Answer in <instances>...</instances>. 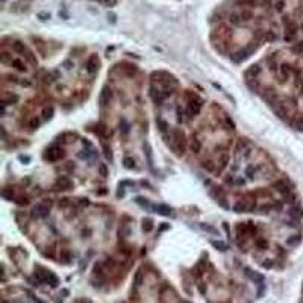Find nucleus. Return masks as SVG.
<instances>
[{"label":"nucleus","mask_w":303,"mask_h":303,"mask_svg":"<svg viewBox=\"0 0 303 303\" xmlns=\"http://www.w3.org/2000/svg\"><path fill=\"white\" fill-rule=\"evenodd\" d=\"M112 100V89L108 87H105L100 92V97H99V102H100V106H108L109 102Z\"/></svg>","instance_id":"0eeeda50"},{"label":"nucleus","mask_w":303,"mask_h":303,"mask_svg":"<svg viewBox=\"0 0 303 303\" xmlns=\"http://www.w3.org/2000/svg\"><path fill=\"white\" fill-rule=\"evenodd\" d=\"M38 124H40V121H38V118H34V120L31 121V124H29V126H31L32 129H35V128H38Z\"/></svg>","instance_id":"ea45409f"},{"label":"nucleus","mask_w":303,"mask_h":303,"mask_svg":"<svg viewBox=\"0 0 303 303\" xmlns=\"http://www.w3.org/2000/svg\"><path fill=\"white\" fill-rule=\"evenodd\" d=\"M64 156H65V152H64V149H62V147H59V146H52V147H50V149H47V150H45V153H44V159H45V161H49V162L61 161Z\"/></svg>","instance_id":"20e7f679"},{"label":"nucleus","mask_w":303,"mask_h":303,"mask_svg":"<svg viewBox=\"0 0 303 303\" xmlns=\"http://www.w3.org/2000/svg\"><path fill=\"white\" fill-rule=\"evenodd\" d=\"M142 229H144L146 232H150V230L153 229V220H152V218H146V220L142 221Z\"/></svg>","instance_id":"4be33fe9"},{"label":"nucleus","mask_w":303,"mask_h":303,"mask_svg":"<svg viewBox=\"0 0 303 303\" xmlns=\"http://www.w3.org/2000/svg\"><path fill=\"white\" fill-rule=\"evenodd\" d=\"M171 147L173 150L177 153V155H183L186 147H188V142H186V138H185V133L180 132L179 129L173 130V135H171Z\"/></svg>","instance_id":"f257e3e1"},{"label":"nucleus","mask_w":303,"mask_h":303,"mask_svg":"<svg viewBox=\"0 0 303 303\" xmlns=\"http://www.w3.org/2000/svg\"><path fill=\"white\" fill-rule=\"evenodd\" d=\"M259 0H236L238 5H244V6H255Z\"/></svg>","instance_id":"c85d7f7f"},{"label":"nucleus","mask_w":303,"mask_h":303,"mask_svg":"<svg viewBox=\"0 0 303 303\" xmlns=\"http://www.w3.org/2000/svg\"><path fill=\"white\" fill-rule=\"evenodd\" d=\"M293 52H294V53H299V55H303V41L294 44V45H293Z\"/></svg>","instance_id":"c756f323"},{"label":"nucleus","mask_w":303,"mask_h":303,"mask_svg":"<svg viewBox=\"0 0 303 303\" xmlns=\"http://www.w3.org/2000/svg\"><path fill=\"white\" fill-rule=\"evenodd\" d=\"M227 162H229V156L226 155V153H221L220 155V161H218V173H221L224 168H226V165H227Z\"/></svg>","instance_id":"2eb2a0df"},{"label":"nucleus","mask_w":303,"mask_h":303,"mask_svg":"<svg viewBox=\"0 0 303 303\" xmlns=\"http://www.w3.org/2000/svg\"><path fill=\"white\" fill-rule=\"evenodd\" d=\"M274 189H276L279 194H282L283 197H287V196H290V194H291V186H290L285 180H279V182H276V183H274Z\"/></svg>","instance_id":"6e6552de"},{"label":"nucleus","mask_w":303,"mask_h":303,"mask_svg":"<svg viewBox=\"0 0 303 303\" xmlns=\"http://www.w3.org/2000/svg\"><path fill=\"white\" fill-rule=\"evenodd\" d=\"M146 155H147V162H149V165L153 167V155H152V149H150L149 146L146 147Z\"/></svg>","instance_id":"bb28decb"},{"label":"nucleus","mask_w":303,"mask_h":303,"mask_svg":"<svg viewBox=\"0 0 303 303\" xmlns=\"http://www.w3.org/2000/svg\"><path fill=\"white\" fill-rule=\"evenodd\" d=\"M176 112H177V121H179V123H183V121H185V117H183V111H182L180 108H177V111H176Z\"/></svg>","instance_id":"e433bc0d"},{"label":"nucleus","mask_w":303,"mask_h":303,"mask_svg":"<svg viewBox=\"0 0 303 303\" xmlns=\"http://www.w3.org/2000/svg\"><path fill=\"white\" fill-rule=\"evenodd\" d=\"M299 243H300V235H294L293 238L288 240V244H290V246H296V244H299Z\"/></svg>","instance_id":"473e14b6"},{"label":"nucleus","mask_w":303,"mask_h":303,"mask_svg":"<svg viewBox=\"0 0 303 303\" xmlns=\"http://www.w3.org/2000/svg\"><path fill=\"white\" fill-rule=\"evenodd\" d=\"M120 130H121L123 135H128V133H129V123H128L126 120H121V121H120Z\"/></svg>","instance_id":"a878e982"},{"label":"nucleus","mask_w":303,"mask_h":303,"mask_svg":"<svg viewBox=\"0 0 303 303\" xmlns=\"http://www.w3.org/2000/svg\"><path fill=\"white\" fill-rule=\"evenodd\" d=\"M258 170H259V167L249 165V167L246 168V174L249 176V179H255V176H256V173H258Z\"/></svg>","instance_id":"412c9836"},{"label":"nucleus","mask_w":303,"mask_h":303,"mask_svg":"<svg viewBox=\"0 0 303 303\" xmlns=\"http://www.w3.org/2000/svg\"><path fill=\"white\" fill-rule=\"evenodd\" d=\"M202 167H203L206 171H214V170H215L214 162H212V161H209V159H208V161H203V162H202Z\"/></svg>","instance_id":"b1692460"},{"label":"nucleus","mask_w":303,"mask_h":303,"mask_svg":"<svg viewBox=\"0 0 303 303\" xmlns=\"http://www.w3.org/2000/svg\"><path fill=\"white\" fill-rule=\"evenodd\" d=\"M255 244H256V247L261 249V250H264V249L268 247V241H267L265 238H258V240L255 241Z\"/></svg>","instance_id":"5701e85b"},{"label":"nucleus","mask_w":303,"mask_h":303,"mask_svg":"<svg viewBox=\"0 0 303 303\" xmlns=\"http://www.w3.org/2000/svg\"><path fill=\"white\" fill-rule=\"evenodd\" d=\"M189 147H191V150H193L194 153H199L200 149H202V142H200L197 138H193L191 142H189Z\"/></svg>","instance_id":"f3484780"},{"label":"nucleus","mask_w":303,"mask_h":303,"mask_svg":"<svg viewBox=\"0 0 303 303\" xmlns=\"http://www.w3.org/2000/svg\"><path fill=\"white\" fill-rule=\"evenodd\" d=\"M11 65H12L15 70H18V71H27V67H26L24 61H23V59H20V58H14V59H11Z\"/></svg>","instance_id":"9d476101"},{"label":"nucleus","mask_w":303,"mask_h":303,"mask_svg":"<svg viewBox=\"0 0 303 303\" xmlns=\"http://www.w3.org/2000/svg\"><path fill=\"white\" fill-rule=\"evenodd\" d=\"M229 23L230 24H233V26H240L241 23H243V20H241V17H240V14H236V12H232L230 15H229Z\"/></svg>","instance_id":"dca6fc26"},{"label":"nucleus","mask_w":303,"mask_h":303,"mask_svg":"<svg viewBox=\"0 0 303 303\" xmlns=\"http://www.w3.org/2000/svg\"><path fill=\"white\" fill-rule=\"evenodd\" d=\"M212 244L215 246L217 249H220V250H226V244L221 243V241H212Z\"/></svg>","instance_id":"4c0bfd02"},{"label":"nucleus","mask_w":303,"mask_h":303,"mask_svg":"<svg viewBox=\"0 0 303 303\" xmlns=\"http://www.w3.org/2000/svg\"><path fill=\"white\" fill-rule=\"evenodd\" d=\"M99 67H100V61H99V58H97V55H92V56H89L87 59V62H85V68H87L88 73H96L97 70H99Z\"/></svg>","instance_id":"423d86ee"},{"label":"nucleus","mask_w":303,"mask_h":303,"mask_svg":"<svg viewBox=\"0 0 303 303\" xmlns=\"http://www.w3.org/2000/svg\"><path fill=\"white\" fill-rule=\"evenodd\" d=\"M283 8H285V0H276V2H274V9H276L277 12H282Z\"/></svg>","instance_id":"cd10ccee"},{"label":"nucleus","mask_w":303,"mask_h":303,"mask_svg":"<svg viewBox=\"0 0 303 303\" xmlns=\"http://www.w3.org/2000/svg\"><path fill=\"white\" fill-rule=\"evenodd\" d=\"M279 71L282 73V81L285 82V81L290 78V74H291V71H293V67H291L290 64H282V65L279 67Z\"/></svg>","instance_id":"9b49d317"},{"label":"nucleus","mask_w":303,"mask_h":303,"mask_svg":"<svg viewBox=\"0 0 303 303\" xmlns=\"http://www.w3.org/2000/svg\"><path fill=\"white\" fill-rule=\"evenodd\" d=\"M59 258H61V261H64V262H68V261L71 259V252L68 249H61Z\"/></svg>","instance_id":"6ab92c4d"},{"label":"nucleus","mask_w":303,"mask_h":303,"mask_svg":"<svg viewBox=\"0 0 303 303\" xmlns=\"http://www.w3.org/2000/svg\"><path fill=\"white\" fill-rule=\"evenodd\" d=\"M50 206H52V203L50 202H40L35 208H34V215L38 217V218H45V217L49 215V212H50Z\"/></svg>","instance_id":"39448f33"},{"label":"nucleus","mask_w":303,"mask_h":303,"mask_svg":"<svg viewBox=\"0 0 303 303\" xmlns=\"http://www.w3.org/2000/svg\"><path fill=\"white\" fill-rule=\"evenodd\" d=\"M11 47H12V50L15 52V53H20V55H23L31 64H37V58L34 56V53L24 45V43H21V41H14V43L11 44Z\"/></svg>","instance_id":"7ed1b4c3"},{"label":"nucleus","mask_w":303,"mask_h":303,"mask_svg":"<svg viewBox=\"0 0 303 303\" xmlns=\"http://www.w3.org/2000/svg\"><path fill=\"white\" fill-rule=\"evenodd\" d=\"M261 73V67L256 64V65H252L249 70H247V78L249 79H258V76H259Z\"/></svg>","instance_id":"ddd939ff"},{"label":"nucleus","mask_w":303,"mask_h":303,"mask_svg":"<svg viewBox=\"0 0 303 303\" xmlns=\"http://www.w3.org/2000/svg\"><path fill=\"white\" fill-rule=\"evenodd\" d=\"M153 209L161 214V215H171V208L165 206V205H158V206H153Z\"/></svg>","instance_id":"4468645a"},{"label":"nucleus","mask_w":303,"mask_h":303,"mask_svg":"<svg viewBox=\"0 0 303 303\" xmlns=\"http://www.w3.org/2000/svg\"><path fill=\"white\" fill-rule=\"evenodd\" d=\"M186 97H188V115H189V118H194L202 111L203 100L197 94H191V92H188Z\"/></svg>","instance_id":"f03ea898"},{"label":"nucleus","mask_w":303,"mask_h":303,"mask_svg":"<svg viewBox=\"0 0 303 303\" xmlns=\"http://www.w3.org/2000/svg\"><path fill=\"white\" fill-rule=\"evenodd\" d=\"M240 17H241L243 21H250V20L253 18V12H252L250 9H244V11L240 12Z\"/></svg>","instance_id":"a211bd4d"},{"label":"nucleus","mask_w":303,"mask_h":303,"mask_svg":"<svg viewBox=\"0 0 303 303\" xmlns=\"http://www.w3.org/2000/svg\"><path fill=\"white\" fill-rule=\"evenodd\" d=\"M103 149H105V156L111 161L112 159V153H111V149L109 147H106V144H103Z\"/></svg>","instance_id":"58836bf2"},{"label":"nucleus","mask_w":303,"mask_h":303,"mask_svg":"<svg viewBox=\"0 0 303 303\" xmlns=\"http://www.w3.org/2000/svg\"><path fill=\"white\" fill-rule=\"evenodd\" d=\"M265 40H267V41H274V40H276V34H274L273 31H267Z\"/></svg>","instance_id":"72a5a7b5"},{"label":"nucleus","mask_w":303,"mask_h":303,"mask_svg":"<svg viewBox=\"0 0 303 303\" xmlns=\"http://www.w3.org/2000/svg\"><path fill=\"white\" fill-rule=\"evenodd\" d=\"M99 173H100V176H103V177L108 176V167H106V164H100L99 165Z\"/></svg>","instance_id":"2f4dec72"},{"label":"nucleus","mask_w":303,"mask_h":303,"mask_svg":"<svg viewBox=\"0 0 303 303\" xmlns=\"http://www.w3.org/2000/svg\"><path fill=\"white\" fill-rule=\"evenodd\" d=\"M52 114H53V108H52V106H50V108H45V109L43 111V115H44V118H45V120H47V118H50V117H52Z\"/></svg>","instance_id":"f704fd0d"},{"label":"nucleus","mask_w":303,"mask_h":303,"mask_svg":"<svg viewBox=\"0 0 303 303\" xmlns=\"http://www.w3.org/2000/svg\"><path fill=\"white\" fill-rule=\"evenodd\" d=\"M99 2H100V3H105V5H109V3L114 5V3H115V0H99Z\"/></svg>","instance_id":"79ce46f5"},{"label":"nucleus","mask_w":303,"mask_h":303,"mask_svg":"<svg viewBox=\"0 0 303 303\" xmlns=\"http://www.w3.org/2000/svg\"><path fill=\"white\" fill-rule=\"evenodd\" d=\"M73 186V182L67 177V176H61L56 180V188L58 189H70Z\"/></svg>","instance_id":"1a4fd4ad"},{"label":"nucleus","mask_w":303,"mask_h":303,"mask_svg":"<svg viewBox=\"0 0 303 303\" xmlns=\"http://www.w3.org/2000/svg\"><path fill=\"white\" fill-rule=\"evenodd\" d=\"M156 124H158V128H159V130L164 133L165 130H167V128H168V123L165 121V120H162V118H158L156 120Z\"/></svg>","instance_id":"393cba45"},{"label":"nucleus","mask_w":303,"mask_h":303,"mask_svg":"<svg viewBox=\"0 0 303 303\" xmlns=\"http://www.w3.org/2000/svg\"><path fill=\"white\" fill-rule=\"evenodd\" d=\"M17 203L18 205H29V197H26V196H21V197H18V200H17Z\"/></svg>","instance_id":"c9c22d12"},{"label":"nucleus","mask_w":303,"mask_h":303,"mask_svg":"<svg viewBox=\"0 0 303 303\" xmlns=\"http://www.w3.org/2000/svg\"><path fill=\"white\" fill-rule=\"evenodd\" d=\"M271 2H273V0H264V3H265V5H270Z\"/></svg>","instance_id":"37998d69"},{"label":"nucleus","mask_w":303,"mask_h":303,"mask_svg":"<svg viewBox=\"0 0 303 303\" xmlns=\"http://www.w3.org/2000/svg\"><path fill=\"white\" fill-rule=\"evenodd\" d=\"M68 205H70L68 199H62V202H59V206H62V208H65V206H68Z\"/></svg>","instance_id":"a19ab883"},{"label":"nucleus","mask_w":303,"mask_h":303,"mask_svg":"<svg viewBox=\"0 0 303 303\" xmlns=\"http://www.w3.org/2000/svg\"><path fill=\"white\" fill-rule=\"evenodd\" d=\"M124 167L126 168H133L135 167V159H132V158H124Z\"/></svg>","instance_id":"7c9ffc66"},{"label":"nucleus","mask_w":303,"mask_h":303,"mask_svg":"<svg viewBox=\"0 0 303 303\" xmlns=\"http://www.w3.org/2000/svg\"><path fill=\"white\" fill-rule=\"evenodd\" d=\"M233 209H235L236 212H247V211H252L253 206H249V205L246 203V200H240V202L233 206Z\"/></svg>","instance_id":"f8f14e48"},{"label":"nucleus","mask_w":303,"mask_h":303,"mask_svg":"<svg viewBox=\"0 0 303 303\" xmlns=\"http://www.w3.org/2000/svg\"><path fill=\"white\" fill-rule=\"evenodd\" d=\"M302 31H303V24H302Z\"/></svg>","instance_id":"c03bdc74"},{"label":"nucleus","mask_w":303,"mask_h":303,"mask_svg":"<svg viewBox=\"0 0 303 303\" xmlns=\"http://www.w3.org/2000/svg\"><path fill=\"white\" fill-rule=\"evenodd\" d=\"M290 217H293V218H296V220H299V218H302L303 217V211L302 208H291L290 209Z\"/></svg>","instance_id":"aec40b11"}]
</instances>
